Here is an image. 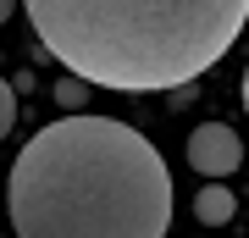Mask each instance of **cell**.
<instances>
[{"label": "cell", "instance_id": "obj_1", "mask_svg": "<svg viewBox=\"0 0 249 238\" xmlns=\"http://www.w3.org/2000/svg\"><path fill=\"white\" fill-rule=\"evenodd\" d=\"M6 216L17 238H166L172 177L144 133L72 111L17 150Z\"/></svg>", "mask_w": 249, "mask_h": 238}, {"label": "cell", "instance_id": "obj_4", "mask_svg": "<svg viewBox=\"0 0 249 238\" xmlns=\"http://www.w3.org/2000/svg\"><path fill=\"white\" fill-rule=\"evenodd\" d=\"M232 211H238V205H232V194H227L222 183H205L199 200H194V216L205 221V227H222V221H232Z\"/></svg>", "mask_w": 249, "mask_h": 238}, {"label": "cell", "instance_id": "obj_3", "mask_svg": "<svg viewBox=\"0 0 249 238\" xmlns=\"http://www.w3.org/2000/svg\"><path fill=\"white\" fill-rule=\"evenodd\" d=\"M238 161H244V144H238L232 128L199 122L194 133H188V166H194L199 177H227V172H238Z\"/></svg>", "mask_w": 249, "mask_h": 238}, {"label": "cell", "instance_id": "obj_7", "mask_svg": "<svg viewBox=\"0 0 249 238\" xmlns=\"http://www.w3.org/2000/svg\"><path fill=\"white\" fill-rule=\"evenodd\" d=\"M11 11H17V0H0V22H6V17H11Z\"/></svg>", "mask_w": 249, "mask_h": 238}, {"label": "cell", "instance_id": "obj_2", "mask_svg": "<svg viewBox=\"0 0 249 238\" xmlns=\"http://www.w3.org/2000/svg\"><path fill=\"white\" fill-rule=\"evenodd\" d=\"M28 22L72 78L150 94L222 61L249 0H28Z\"/></svg>", "mask_w": 249, "mask_h": 238}, {"label": "cell", "instance_id": "obj_5", "mask_svg": "<svg viewBox=\"0 0 249 238\" xmlns=\"http://www.w3.org/2000/svg\"><path fill=\"white\" fill-rule=\"evenodd\" d=\"M11 122H17V94H11V83L0 78V139L11 133Z\"/></svg>", "mask_w": 249, "mask_h": 238}, {"label": "cell", "instance_id": "obj_6", "mask_svg": "<svg viewBox=\"0 0 249 238\" xmlns=\"http://www.w3.org/2000/svg\"><path fill=\"white\" fill-rule=\"evenodd\" d=\"M78 83H83V78H67L61 89H55V100H61L67 111H78V106H83V89H78Z\"/></svg>", "mask_w": 249, "mask_h": 238}, {"label": "cell", "instance_id": "obj_8", "mask_svg": "<svg viewBox=\"0 0 249 238\" xmlns=\"http://www.w3.org/2000/svg\"><path fill=\"white\" fill-rule=\"evenodd\" d=\"M244 111H249V67H244Z\"/></svg>", "mask_w": 249, "mask_h": 238}]
</instances>
